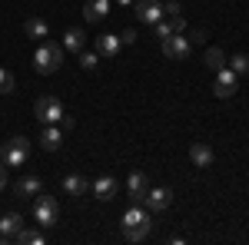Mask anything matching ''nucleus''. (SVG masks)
<instances>
[{"label":"nucleus","instance_id":"1a4fd4ad","mask_svg":"<svg viewBox=\"0 0 249 245\" xmlns=\"http://www.w3.org/2000/svg\"><path fill=\"white\" fill-rule=\"evenodd\" d=\"M20 229H23V215L20 212L0 215V242H14V235H17Z\"/></svg>","mask_w":249,"mask_h":245},{"label":"nucleus","instance_id":"cd10ccee","mask_svg":"<svg viewBox=\"0 0 249 245\" xmlns=\"http://www.w3.org/2000/svg\"><path fill=\"white\" fill-rule=\"evenodd\" d=\"M183 7H179V0H170V3H163V14H170V17H176Z\"/></svg>","mask_w":249,"mask_h":245},{"label":"nucleus","instance_id":"aec40b11","mask_svg":"<svg viewBox=\"0 0 249 245\" xmlns=\"http://www.w3.org/2000/svg\"><path fill=\"white\" fill-rule=\"evenodd\" d=\"M14 242H20V245H27V242H30V245H43V242H47V235L37 232V229H27V226H23L17 235H14Z\"/></svg>","mask_w":249,"mask_h":245},{"label":"nucleus","instance_id":"423d86ee","mask_svg":"<svg viewBox=\"0 0 249 245\" xmlns=\"http://www.w3.org/2000/svg\"><path fill=\"white\" fill-rule=\"evenodd\" d=\"M236 86H239V76L232 73L230 66H223V70H216V83H213V96H219V99H230L236 93Z\"/></svg>","mask_w":249,"mask_h":245},{"label":"nucleus","instance_id":"5701e85b","mask_svg":"<svg viewBox=\"0 0 249 245\" xmlns=\"http://www.w3.org/2000/svg\"><path fill=\"white\" fill-rule=\"evenodd\" d=\"M77 57H80V66H83L87 73H93L96 66H100V53H87V50H80Z\"/></svg>","mask_w":249,"mask_h":245},{"label":"nucleus","instance_id":"7c9ffc66","mask_svg":"<svg viewBox=\"0 0 249 245\" xmlns=\"http://www.w3.org/2000/svg\"><path fill=\"white\" fill-rule=\"evenodd\" d=\"M3 189H7V166L0 163V192H3Z\"/></svg>","mask_w":249,"mask_h":245},{"label":"nucleus","instance_id":"dca6fc26","mask_svg":"<svg viewBox=\"0 0 249 245\" xmlns=\"http://www.w3.org/2000/svg\"><path fill=\"white\" fill-rule=\"evenodd\" d=\"M110 3H113V0H87V3H83V17L90 20V23H100V20L110 14Z\"/></svg>","mask_w":249,"mask_h":245},{"label":"nucleus","instance_id":"f03ea898","mask_svg":"<svg viewBox=\"0 0 249 245\" xmlns=\"http://www.w3.org/2000/svg\"><path fill=\"white\" fill-rule=\"evenodd\" d=\"M60 219V206L53 196H43V192H37V202H34V222H37L40 229H53Z\"/></svg>","mask_w":249,"mask_h":245},{"label":"nucleus","instance_id":"6ab92c4d","mask_svg":"<svg viewBox=\"0 0 249 245\" xmlns=\"http://www.w3.org/2000/svg\"><path fill=\"white\" fill-rule=\"evenodd\" d=\"M87 189H90V182H87L80 172H70V176H63V192H67V196H77V199H80Z\"/></svg>","mask_w":249,"mask_h":245},{"label":"nucleus","instance_id":"393cba45","mask_svg":"<svg viewBox=\"0 0 249 245\" xmlns=\"http://www.w3.org/2000/svg\"><path fill=\"white\" fill-rule=\"evenodd\" d=\"M150 235V229H123V239L126 242H143Z\"/></svg>","mask_w":249,"mask_h":245},{"label":"nucleus","instance_id":"2f4dec72","mask_svg":"<svg viewBox=\"0 0 249 245\" xmlns=\"http://www.w3.org/2000/svg\"><path fill=\"white\" fill-rule=\"evenodd\" d=\"M116 3H120V7H133V0H116Z\"/></svg>","mask_w":249,"mask_h":245},{"label":"nucleus","instance_id":"2eb2a0df","mask_svg":"<svg viewBox=\"0 0 249 245\" xmlns=\"http://www.w3.org/2000/svg\"><path fill=\"white\" fill-rule=\"evenodd\" d=\"M116 189H120V182H116L113 176H100L93 182V196L103 199V202H110V199H116Z\"/></svg>","mask_w":249,"mask_h":245},{"label":"nucleus","instance_id":"39448f33","mask_svg":"<svg viewBox=\"0 0 249 245\" xmlns=\"http://www.w3.org/2000/svg\"><path fill=\"white\" fill-rule=\"evenodd\" d=\"M34 113H37V119L43 126H47V123H60V119H63V103H60L57 96H40Z\"/></svg>","mask_w":249,"mask_h":245},{"label":"nucleus","instance_id":"9b49d317","mask_svg":"<svg viewBox=\"0 0 249 245\" xmlns=\"http://www.w3.org/2000/svg\"><path fill=\"white\" fill-rule=\"evenodd\" d=\"M40 146L47 152H57L60 146H63V130H60L57 123H47L43 126V132H40Z\"/></svg>","mask_w":249,"mask_h":245},{"label":"nucleus","instance_id":"a211bd4d","mask_svg":"<svg viewBox=\"0 0 249 245\" xmlns=\"http://www.w3.org/2000/svg\"><path fill=\"white\" fill-rule=\"evenodd\" d=\"M87 47V33L80 30V27H70L67 33H63V50H70V53H80Z\"/></svg>","mask_w":249,"mask_h":245},{"label":"nucleus","instance_id":"0eeeda50","mask_svg":"<svg viewBox=\"0 0 249 245\" xmlns=\"http://www.w3.org/2000/svg\"><path fill=\"white\" fill-rule=\"evenodd\" d=\"M133 14L140 23H150L153 27L156 20H163V3L160 0H133Z\"/></svg>","mask_w":249,"mask_h":245},{"label":"nucleus","instance_id":"b1692460","mask_svg":"<svg viewBox=\"0 0 249 245\" xmlns=\"http://www.w3.org/2000/svg\"><path fill=\"white\" fill-rule=\"evenodd\" d=\"M14 86H17V80H14V73L0 66V93H3V96H7V93H14Z\"/></svg>","mask_w":249,"mask_h":245},{"label":"nucleus","instance_id":"bb28decb","mask_svg":"<svg viewBox=\"0 0 249 245\" xmlns=\"http://www.w3.org/2000/svg\"><path fill=\"white\" fill-rule=\"evenodd\" d=\"M170 27H173V33H186V20L179 17V14H176V17H170Z\"/></svg>","mask_w":249,"mask_h":245},{"label":"nucleus","instance_id":"a878e982","mask_svg":"<svg viewBox=\"0 0 249 245\" xmlns=\"http://www.w3.org/2000/svg\"><path fill=\"white\" fill-rule=\"evenodd\" d=\"M153 33H156V37H160V40H166V37H170V33H173L170 20H156V23H153Z\"/></svg>","mask_w":249,"mask_h":245},{"label":"nucleus","instance_id":"c756f323","mask_svg":"<svg viewBox=\"0 0 249 245\" xmlns=\"http://www.w3.org/2000/svg\"><path fill=\"white\" fill-rule=\"evenodd\" d=\"M190 43H206V33H203V30H193V37H190Z\"/></svg>","mask_w":249,"mask_h":245},{"label":"nucleus","instance_id":"9d476101","mask_svg":"<svg viewBox=\"0 0 249 245\" xmlns=\"http://www.w3.org/2000/svg\"><path fill=\"white\" fill-rule=\"evenodd\" d=\"M120 33H100L96 37V53L100 57H107V60H113V57H120Z\"/></svg>","mask_w":249,"mask_h":245},{"label":"nucleus","instance_id":"ddd939ff","mask_svg":"<svg viewBox=\"0 0 249 245\" xmlns=\"http://www.w3.org/2000/svg\"><path fill=\"white\" fill-rule=\"evenodd\" d=\"M23 33H27V40H47L50 37V23H47V20L43 17H27L23 20Z\"/></svg>","mask_w":249,"mask_h":245},{"label":"nucleus","instance_id":"412c9836","mask_svg":"<svg viewBox=\"0 0 249 245\" xmlns=\"http://www.w3.org/2000/svg\"><path fill=\"white\" fill-rule=\"evenodd\" d=\"M203 63L216 73V70H223V66H226V53H223L219 47H210V50H206V57H203Z\"/></svg>","mask_w":249,"mask_h":245},{"label":"nucleus","instance_id":"4468645a","mask_svg":"<svg viewBox=\"0 0 249 245\" xmlns=\"http://www.w3.org/2000/svg\"><path fill=\"white\" fill-rule=\"evenodd\" d=\"M126 189H130V199H133L136 206H143V196H146V189H150V182H146V176L136 169L130 172V179H126Z\"/></svg>","mask_w":249,"mask_h":245},{"label":"nucleus","instance_id":"c85d7f7f","mask_svg":"<svg viewBox=\"0 0 249 245\" xmlns=\"http://www.w3.org/2000/svg\"><path fill=\"white\" fill-rule=\"evenodd\" d=\"M120 43H136V30L133 27H126V30L120 33Z\"/></svg>","mask_w":249,"mask_h":245},{"label":"nucleus","instance_id":"f8f14e48","mask_svg":"<svg viewBox=\"0 0 249 245\" xmlns=\"http://www.w3.org/2000/svg\"><path fill=\"white\" fill-rule=\"evenodd\" d=\"M190 159H193V166H196V169H210L216 156H213L210 143H193V146H190Z\"/></svg>","mask_w":249,"mask_h":245},{"label":"nucleus","instance_id":"20e7f679","mask_svg":"<svg viewBox=\"0 0 249 245\" xmlns=\"http://www.w3.org/2000/svg\"><path fill=\"white\" fill-rule=\"evenodd\" d=\"M160 50L166 60H186L193 50V43L186 40V33H170L166 40H160Z\"/></svg>","mask_w":249,"mask_h":245},{"label":"nucleus","instance_id":"6e6552de","mask_svg":"<svg viewBox=\"0 0 249 245\" xmlns=\"http://www.w3.org/2000/svg\"><path fill=\"white\" fill-rule=\"evenodd\" d=\"M170 202H173V189H166V186L146 189V196H143L146 212H163V209H170Z\"/></svg>","mask_w":249,"mask_h":245},{"label":"nucleus","instance_id":"7ed1b4c3","mask_svg":"<svg viewBox=\"0 0 249 245\" xmlns=\"http://www.w3.org/2000/svg\"><path fill=\"white\" fill-rule=\"evenodd\" d=\"M27 156H30V139H27V136H14V139L3 146V159H0V163H3L7 169H20V166L27 163Z\"/></svg>","mask_w":249,"mask_h":245},{"label":"nucleus","instance_id":"f3484780","mask_svg":"<svg viewBox=\"0 0 249 245\" xmlns=\"http://www.w3.org/2000/svg\"><path fill=\"white\" fill-rule=\"evenodd\" d=\"M40 189H43V182H40V176H34V172H27V176H20V179H17V186H14V192L27 199V196H37Z\"/></svg>","mask_w":249,"mask_h":245},{"label":"nucleus","instance_id":"4be33fe9","mask_svg":"<svg viewBox=\"0 0 249 245\" xmlns=\"http://www.w3.org/2000/svg\"><path fill=\"white\" fill-rule=\"evenodd\" d=\"M226 66H230L236 76H246L249 73V57H246V53H236L232 60H226Z\"/></svg>","mask_w":249,"mask_h":245},{"label":"nucleus","instance_id":"f257e3e1","mask_svg":"<svg viewBox=\"0 0 249 245\" xmlns=\"http://www.w3.org/2000/svg\"><path fill=\"white\" fill-rule=\"evenodd\" d=\"M34 66H37V73H43V76L57 73L60 66H63V43H50V40H40L37 53H34Z\"/></svg>","mask_w":249,"mask_h":245}]
</instances>
